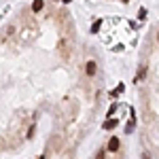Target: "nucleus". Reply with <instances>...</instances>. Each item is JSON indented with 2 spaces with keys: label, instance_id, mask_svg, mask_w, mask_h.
<instances>
[{
  "label": "nucleus",
  "instance_id": "nucleus-1",
  "mask_svg": "<svg viewBox=\"0 0 159 159\" xmlns=\"http://www.w3.org/2000/svg\"><path fill=\"white\" fill-rule=\"evenodd\" d=\"M119 144H121V142H119V138H110V140H108V147H106V148H108L110 153H117V151H119Z\"/></svg>",
  "mask_w": 159,
  "mask_h": 159
},
{
  "label": "nucleus",
  "instance_id": "nucleus-2",
  "mask_svg": "<svg viewBox=\"0 0 159 159\" xmlns=\"http://www.w3.org/2000/svg\"><path fill=\"white\" fill-rule=\"evenodd\" d=\"M85 70H87V76H93V74L98 72V64H96L93 60L87 61V68H85Z\"/></svg>",
  "mask_w": 159,
  "mask_h": 159
},
{
  "label": "nucleus",
  "instance_id": "nucleus-3",
  "mask_svg": "<svg viewBox=\"0 0 159 159\" xmlns=\"http://www.w3.org/2000/svg\"><path fill=\"white\" fill-rule=\"evenodd\" d=\"M40 9H43V0H34V2H32V11L38 13Z\"/></svg>",
  "mask_w": 159,
  "mask_h": 159
},
{
  "label": "nucleus",
  "instance_id": "nucleus-4",
  "mask_svg": "<svg viewBox=\"0 0 159 159\" xmlns=\"http://www.w3.org/2000/svg\"><path fill=\"white\" fill-rule=\"evenodd\" d=\"M112 127H117V119H108L104 123V129H112Z\"/></svg>",
  "mask_w": 159,
  "mask_h": 159
},
{
  "label": "nucleus",
  "instance_id": "nucleus-5",
  "mask_svg": "<svg viewBox=\"0 0 159 159\" xmlns=\"http://www.w3.org/2000/svg\"><path fill=\"white\" fill-rule=\"evenodd\" d=\"M144 74H147V68H140V72H138V79H136V81H142Z\"/></svg>",
  "mask_w": 159,
  "mask_h": 159
},
{
  "label": "nucleus",
  "instance_id": "nucleus-6",
  "mask_svg": "<svg viewBox=\"0 0 159 159\" xmlns=\"http://www.w3.org/2000/svg\"><path fill=\"white\" fill-rule=\"evenodd\" d=\"M100 28H102V24H100V21H96V24L91 25V32H98Z\"/></svg>",
  "mask_w": 159,
  "mask_h": 159
},
{
  "label": "nucleus",
  "instance_id": "nucleus-7",
  "mask_svg": "<svg viewBox=\"0 0 159 159\" xmlns=\"http://www.w3.org/2000/svg\"><path fill=\"white\" fill-rule=\"evenodd\" d=\"M115 112H117V106L112 104V106H110V110H108V112H106V115H108V117H110V115H115Z\"/></svg>",
  "mask_w": 159,
  "mask_h": 159
},
{
  "label": "nucleus",
  "instance_id": "nucleus-8",
  "mask_svg": "<svg viewBox=\"0 0 159 159\" xmlns=\"http://www.w3.org/2000/svg\"><path fill=\"white\" fill-rule=\"evenodd\" d=\"M96 159H104V153L100 151V153H98V157H96Z\"/></svg>",
  "mask_w": 159,
  "mask_h": 159
},
{
  "label": "nucleus",
  "instance_id": "nucleus-9",
  "mask_svg": "<svg viewBox=\"0 0 159 159\" xmlns=\"http://www.w3.org/2000/svg\"><path fill=\"white\" fill-rule=\"evenodd\" d=\"M64 2H72V0H64Z\"/></svg>",
  "mask_w": 159,
  "mask_h": 159
},
{
  "label": "nucleus",
  "instance_id": "nucleus-10",
  "mask_svg": "<svg viewBox=\"0 0 159 159\" xmlns=\"http://www.w3.org/2000/svg\"><path fill=\"white\" fill-rule=\"evenodd\" d=\"M123 2H129V0H123Z\"/></svg>",
  "mask_w": 159,
  "mask_h": 159
},
{
  "label": "nucleus",
  "instance_id": "nucleus-11",
  "mask_svg": "<svg viewBox=\"0 0 159 159\" xmlns=\"http://www.w3.org/2000/svg\"><path fill=\"white\" fill-rule=\"evenodd\" d=\"M38 159H45V157H38Z\"/></svg>",
  "mask_w": 159,
  "mask_h": 159
}]
</instances>
